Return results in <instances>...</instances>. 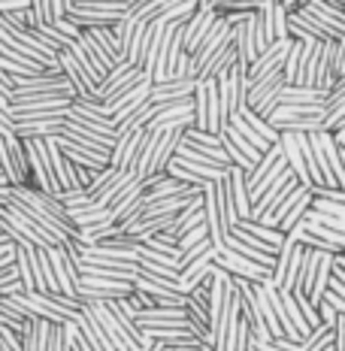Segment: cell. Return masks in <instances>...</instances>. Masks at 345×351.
I'll list each match as a JSON object with an SVG mask.
<instances>
[{
  "mask_svg": "<svg viewBox=\"0 0 345 351\" xmlns=\"http://www.w3.org/2000/svg\"><path fill=\"white\" fill-rule=\"evenodd\" d=\"M330 279H333V254L324 252V254H321V263H318V273H315L312 291H309V300L315 306L324 303V294L330 291Z\"/></svg>",
  "mask_w": 345,
  "mask_h": 351,
  "instance_id": "cell-22",
  "label": "cell"
},
{
  "mask_svg": "<svg viewBox=\"0 0 345 351\" xmlns=\"http://www.w3.org/2000/svg\"><path fill=\"white\" fill-rule=\"evenodd\" d=\"M160 25H164L160 19H155V21H143V19H136L134 36H130V46H128V61L134 64V67H143L145 52H149V46H152V40H155V34H158V27H160Z\"/></svg>",
  "mask_w": 345,
  "mask_h": 351,
  "instance_id": "cell-9",
  "label": "cell"
},
{
  "mask_svg": "<svg viewBox=\"0 0 345 351\" xmlns=\"http://www.w3.org/2000/svg\"><path fill=\"white\" fill-rule=\"evenodd\" d=\"M6 134H16V119H12L10 109L0 106V136H6Z\"/></svg>",
  "mask_w": 345,
  "mask_h": 351,
  "instance_id": "cell-39",
  "label": "cell"
},
{
  "mask_svg": "<svg viewBox=\"0 0 345 351\" xmlns=\"http://www.w3.org/2000/svg\"><path fill=\"white\" fill-rule=\"evenodd\" d=\"M333 263H336V267H340V269H342V273H345V252H340V254H333Z\"/></svg>",
  "mask_w": 345,
  "mask_h": 351,
  "instance_id": "cell-44",
  "label": "cell"
},
{
  "mask_svg": "<svg viewBox=\"0 0 345 351\" xmlns=\"http://www.w3.org/2000/svg\"><path fill=\"white\" fill-rule=\"evenodd\" d=\"M318 315H321V324H327V327H336V318H340V312H336L333 306H330L327 300H324V303L318 306Z\"/></svg>",
  "mask_w": 345,
  "mask_h": 351,
  "instance_id": "cell-38",
  "label": "cell"
},
{
  "mask_svg": "<svg viewBox=\"0 0 345 351\" xmlns=\"http://www.w3.org/2000/svg\"><path fill=\"white\" fill-rule=\"evenodd\" d=\"M76 167V179H79V188H88L94 182V176H97L100 170H94V167H79V164H73ZM106 170V167H104Z\"/></svg>",
  "mask_w": 345,
  "mask_h": 351,
  "instance_id": "cell-37",
  "label": "cell"
},
{
  "mask_svg": "<svg viewBox=\"0 0 345 351\" xmlns=\"http://www.w3.org/2000/svg\"><path fill=\"white\" fill-rule=\"evenodd\" d=\"M49 254H52V267H55V279H58V288H61V294L67 297H79V263L67 254V248L64 245H55L49 248Z\"/></svg>",
  "mask_w": 345,
  "mask_h": 351,
  "instance_id": "cell-7",
  "label": "cell"
},
{
  "mask_svg": "<svg viewBox=\"0 0 345 351\" xmlns=\"http://www.w3.org/2000/svg\"><path fill=\"white\" fill-rule=\"evenodd\" d=\"M149 3V0H134V3H130V10H139V6H145Z\"/></svg>",
  "mask_w": 345,
  "mask_h": 351,
  "instance_id": "cell-47",
  "label": "cell"
},
{
  "mask_svg": "<svg viewBox=\"0 0 345 351\" xmlns=\"http://www.w3.org/2000/svg\"><path fill=\"white\" fill-rule=\"evenodd\" d=\"M248 351H261V348H248Z\"/></svg>",
  "mask_w": 345,
  "mask_h": 351,
  "instance_id": "cell-50",
  "label": "cell"
},
{
  "mask_svg": "<svg viewBox=\"0 0 345 351\" xmlns=\"http://www.w3.org/2000/svg\"><path fill=\"white\" fill-rule=\"evenodd\" d=\"M194 128L209 130V82H197L194 91Z\"/></svg>",
  "mask_w": 345,
  "mask_h": 351,
  "instance_id": "cell-25",
  "label": "cell"
},
{
  "mask_svg": "<svg viewBox=\"0 0 345 351\" xmlns=\"http://www.w3.org/2000/svg\"><path fill=\"white\" fill-rule=\"evenodd\" d=\"M282 88H285L282 70L261 76L258 82L248 85V100H246L248 109H254L261 119H270V115L278 109V94H282Z\"/></svg>",
  "mask_w": 345,
  "mask_h": 351,
  "instance_id": "cell-2",
  "label": "cell"
},
{
  "mask_svg": "<svg viewBox=\"0 0 345 351\" xmlns=\"http://www.w3.org/2000/svg\"><path fill=\"white\" fill-rule=\"evenodd\" d=\"M215 258H218V248L212 245L209 252H203L197 261H191L188 267L179 273V288L185 291V294H191V288H194V285H200L212 273V267H215Z\"/></svg>",
  "mask_w": 345,
  "mask_h": 351,
  "instance_id": "cell-13",
  "label": "cell"
},
{
  "mask_svg": "<svg viewBox=\"0 0 345 351\" xmlns=\"http://www.w3.org/2000/svg\"><path fill=\"white\" fill-rule=\"evenodd\" d=\"M185 140L194 143V145H203V149H224L222 145V134H209V130H200V128H185Z\"/></svg>",
  "mask_w": 345,
  "mask_h": 351,
  "instance_id": "cell-33",
  "label": "cell"
},
{
  "mask_svg": "<svg viewBox=\"0 0 345 351\" xmlns=\"http://www.w3.org/2000/svg\"><path fill=\"white\" fill-rule=\"evenodd\" d=\"M0 351H10V348H6V346H3V339H0Z\"/></svg>",
  "mask_w": 345,
  "mask_h": 351,
  "instance_id": "cell-48",
  "label": "cell"
},
{
  "mask_svg": "<svg viewBox=\"0 0 345 351\" xmlns=\"http://www.w3.org/2000/svg\"><path fill=\"white\" fill-rule=\"evenodd\" d=\"M0 106H3V109H10V112H12V104H10V97H6L3 91H0Z\"/></svg>",
  "mask_w": 345,
  "mask_h": 351,
  "instance_id": "cell-45",
  "label": "cell"
},
{
  "mask_svg": "<svg viewBox=\"0 0 345 351\" xmlns=\"http://www.w3.org/2000/svg\"><path fill=\"white\" fill-rule=\"evenodd\" d=\"M64 121H67L64 115L16 121V136H21V140H46V136H61L64 134Z\"/></svg>",
  "mask_w": 345,
  "mask_h": 351,
  "instance_id": "cell-11",
  "label": "cell"
},
{
  "mask_svg": "<svg viewBox=\"0 0 345 351\" xmlns=\"http://www.w3.org/2000/svg\"><path fill=\"white\" fill-rule=\"evenodd\" d=\"M149 351H170V346H167V342H155Z\"/></svg>",
  "mask_w": 345,
  "mask_h": 351,
  "instance_id": "cell-46",
  "label": "cell"
},
{
  "mask_svg": "<svg viewBox=\"0 0 345 351\" xmlns=\"http://www.w3.org/2000/svg\"><path fill=\"white\" fill-rule=\"evenodd\" d=\"M297 185H300V182H297V176H294V170L288 167V170H285L282 176H278V179L273 182V185H270L267 191H263V194L258 197V200H254L252 215H248V218H252V221H258V218H263V215H267V212L273 209V206H278V203H282L285 197H288V194H291Z\"/></svg>",
  "mask_w": 345,
  "mask_h": 351,
  "instance_id": "cell-6",
  "label": "cell"
},
{
  "mask_svg": "<svg viewBox=\"0 0 345 351\" xmlns=\"http://www.w3.org/2000/svg\"><path fill=\"white\" fill-rule=\"evenodd\" d=\"M197 10H215V0H194Z\"/></svg>",
  "mask_w": 345,
  "mask_h": 351,
  "instance_id": "cell-42",
  "label": "cell"
},
{
  "mask_svg": "<svg viewBox=\"0 0 345 351\" xmlns=\"http://www.w3.org/2000/svg\"><path fill=\"white\" fill-rule=\"evenodd\" d=\"M215 267L227 269V273H230V276H239V279L258 282V285H261V282H267L270 276H273V269H270V267H261V263H254V261L242 258V254L230 252V248H222V252H218Z\"/></svg>",
  "mask_w": 345,
  "mask_h": 351,
  "instance_id": "cell-4",
  "label": "cell"
},
{
  "mask_svg": "<svg viewBox=\"0 0 345 351\" xmlns=\"http://www.w3.org/2000/svg\"><path fill=\"white\" fill-rule=\"evenodd\" d=\"M134 27H136V19L128 16V12H124L119 21H112V34H115V40H119L124 58H128V46H130V36H134Z\"/></svg>",
  "mask_w": 345,
  "mask_h": 351,
  "instance_id": "cell-32",
  "label": "cell"
},
{
  "mask_svg": "<svg viewBox=\"0 0 345 351\" xmlns=\"http://www.w3.org/2000/svg\"><path fill=\"white\" fill-rule=\"evenodd\" d=\"M34 248L36 245H16V273H19V282L25 288V294H34L36 288V273H34Z\"/></svg>",
  "mask_w": 345,
  "mask_h": 351,
  "instance_id": "cell-19",
  "label": "cell"
},
{
  "mask_svg": "<svg viewBox=\"0 0 345 351\" xmlns=\"http://www.w3.org/2000/svg\"><path fill=\"white\" fill-rule=\"evenodd\" d=\"M58 64H61L64 76L70 79V85L76 88V97H85V94H91V91H94L91 79L85 76V70L79 67V61H76V58H73L70 49H61V52H58Z\"/></svg>",
  "mask_w": 345,
  "mask_h": 351,
  "instance_id": "cell-17",
  "label": "cell"
},
{
  "mask_svg": "<svg viewBox=\"0 0 345 351\" xmlns=\"http://www.w3.org/2000/svg\"><path fill=\"white\" fill-rule=\"evenodd\" d=\"M76 327H79V333L88 339V346H91L94 351H115L112 346V339L106 336L104 330V324L97 321V315L91 312V306H82V312L76 315Z\"/></svg>",
  "mask_w": 345,
  "mask_h": 351,
  "instance_id": "cell-10",
  "label": "cell"
},
{
  "mask_svg": "<svg viewBox=\"0 0 345 351\" xmlns=\"http://www.w3.org/2000/svg\"><path fill=\"white\" fill-rule=\"evenodd\" d=\"M222 136H227V140H230L233 145H237V149H239V152H242V155H246L248 160H252V164H258V160L263 158V155H261V152H258V149H254V145H252V143H248V140H246V136H242V134H239V130H237V128H233V124H224Z\"/></svg>",
  "mask_w": 345,
  "mask_h": 351,
  "instance_id": "cell-29",
  "label": "cell"
},
{
  "mask_svg": "<svg viewBox=\"0 0 345 351\" xmlns=\"http://www.w3.org/2000/svg\"><path fill=\"white\" fill-rule=\"evenodd\" d=\"M303 258H306V245H303V243H297V248H294V258H291V263H288V273H285L282 291H294V288H297L300 269H303Z\"/></svg>",
  "mask_w": 345,
  "mask_h": 351,
  "instance_id": "cell-31",
  "label": "cell"
},
{
  "mask_svg": "<svg viewBox=\"0 0 345 351\" xmlns=\"http://www.w3.org/2000/svg\"><path fill=\"white\" fill-rule=\"evenodd\" d=\"M324 351H336V346H327V348H324Z\"/></svg>",
  "mask_w": 345,
  "mask_h": 351,
  "instance_id": "cell-49",
  "label": "cell"
},
{
  "mask_svg": "<svg viewBox=\"0 0 345 351\" xmlns=\"http://www.w3.org/2000/svg\"><path fill=\"white\" fill-rule=\"evenodd\" d=\"M0 91L6 94V97H12V91H16V76L6 70H0Z\"/></svg>",
  "mask_w": 345,
  "mask_h": 351,
  "instance_id": "cell-40",
  "label": "cell"
},
{
  "mask_svg": "<svg viewBox=\"0 0 345 351\" xmlns=\"http://www.w3.org/2000/svg\"><path fill=\"white\" fill-rule=\"evenodd\" d=\"M239 115H242V119H246L248 124H252L254 130H258V134L263 136V140H270V143H278V140H282V134H278V130H276V128H273V124H270L267 119H261V115L254 112V109H248V106H246Z\"/></svg>",
  "mask_w": 345,
  "mask_h": 351,
  "instance_id": "cell-28",
  "label": "cell"
},
{
  "mask_svg": "<svg viewBox=\"0 0 345 351\" xmlns=\"http://www.w3.org/2000/svg\"><path fill=\"white\" fill-rule=\"evenodd\" d=\"M49 351H67V321H52L49 330Z\"/></svg>",
  "mask_w": 345,
  "mask_h": 351,
  "instance_id": "cell-36",
  "label": "cell"
},
{
  "mask_svg": "<svg viewBox=\"0 0 345 351\" xmlns=\"http://www.w3.org/2000/svg\"><path fill=\"white\" fill-rule=\"evenodd\" d=\"M278 3H282L288 12H297V10H303V6L309 3V0H278Z\"/></svg>",
  "mask_w": 345,
  "mask_h": 351,
  "instance_id": "cell-41",
  "label": "cell"
},
{
  "mask_svg": "<svg viewBox=\"0 0 345 351\" xmlns=\"http://www.w3.org/2000/svg\"><path fill=\"white\" fill-rule=\"evenodd\" d=\"M294 300H297V306H300V312H303V318L309 321V327H318L321 324V315H318V306L312 303L309 297L303 294V291H291Z\"/></svg>",
  "mask_w": 345,
  "mask_h": 351,
  "instance_id": "cell-35",
  "label": "cell"
},
{
  "mask_svg": "<svg viewBox=\"0 0 345 351\" xmlns=\"http://www.w3.org/2000/svg\"><path fill=\"white\" fill-rule=\"evenodd\" d=\"M294 248H297V239H294V237H285V243H282V248H278V254H276L273 276H270L276 288H282L285 273H288V263H291V258H294Z\"/></svg>",
  "mask_w": 345,
  "mask_h": 351,
  "instance_id": "cell-26",
  "label": "cell"
},
{
  "mask_svg": "<svg viewBox=\"0 0 345 351\" xmlns=\"http://www.w3.org/2000/svg\"><path fill=\"white\" fill-rule=\"evenodd\" d=\"M282 152H285V160L294 170L300 185H309L312 188V179H309V170H306V158H303V149H300V134H282Z\"/></svg>",
  "mask_w": 345,
  "mask_h": 351,
  "instance_id": "cell-14",
  "label": "cell"
},
{
  "mask_svg": "<svg viewBox=\"0 0 345 351\" xmlns=\"http://www.w3.org/2000/svg\"><path fill=\"white\" fill-rule=\"evenodd\" d=\"M312 200H315L312 188H306V191H303V197H300V200H297V203H294V206H291V212H288V215L282 218V224H278V230H282V233H291L294 228H297V224H300V221H303V218H306V212L312 209Z\"/></svg>",
  "mask_w": 345,
  "mask_h": 351,
  "instance_id": "cell-24",
  "label": "cell"
},
{
  "mask_svg": "<svg viewBox=\"0 0 345 351\" xmlns=\"http://www.w3.org/2000/svg\"><path fill=\"white\" fill-rule=\"evenodd\" d=\"M55 143L61 145L64 155H67L73 164H79V167H94V170H104V167H109V158H106V155H97V152L79 149V145H73L67 136H55Z\"/></svg>",
  "mask_w": 345,
  "mask_h": 351,
  "instance_id": "cell-18",
  "label": "cell"
},
{
  "mask_svg": "<svg viewBox=\"0 0 345 351\" xmlns=\"http://www.w3.org/2000/svg\"><path fill=\"white\" fill-rule=\"evenodd\" d=\"M218 19H222V12H218V10H197L194 16L182 25V31H185V52L188 55H194L197 49H200V43L209 36V31L215 27Z\"/></svg>",
  "mask_w": 345,
  "mask_h": 351,
  "instance_id": "cell-8",
  "label": "cell"
},
{
  "mask_svg": "<svg viewBox=\"0 0 345 351\" xmlns=\"http://www.w3.org/2000/svg\"><path fill=\"white\" fill-rule=\"evenodd\" d=\"M203 212H206V228H209V239L212 245L222 252L224 248V239L230 228H227V218H224V209H222V200H218V191H215V182H209L203 188Z\"/></svg>",
  "mask_w": 345,
  "mask_h": 351,
  "instance_id": "cell-3",
  "label": "cell"
},
{
  "mask_svg": "<svg viewBox=\"0 0 345 351\" xmlns=\"http://www.w3.org/2000/svg\"><path fill=\"white\" fill-rule=\"evenodd\" d=\"M34 273H36V288H40V294H61L49 248H34Z\"/></svg>",
  "mask_w": 345,
  "mask_h": 351,
  "instance_id": "cell-15",
  "label": "cell"
},
{
  "mask_svg": "<svg viewBox=\"0 0 345 351\" xmlns=\"http://www.w3.org/2000/svg\"><path fill=\"white\" fill-rule=\"evenodd\" d=\"M12 248H16V243H6V245H0V261H3L6 254H12Z\"/></svg>",
  "mask_w": 345,
  "mask_h": 351,
  "instance_id": "cell-43",
  "label": "cell"
},
{
  "mask_svg": "<svg viewBox=\"0 0 345 351\" xmlns=\"http://www.w3.org/2000/svg\"><path fill=\"white\" fill-rule=\"evenodd\" d=\"M291 46H294V36H288V40H276L273 46L267 49V52H261L258 58L252 61V67H248V85L252 82H258L261 76H267V73H276V70H282L285 67V61H288V52H291Z\"/></svg>",
  "mask_w": 345,
  "mask_h": 351,
  "instance_id": "cell-5",
  "label": "cell"
},
{
  "mask_svg": "<svg viewBox=\"0 0 345 351\" xmlns=\"http://www.w3.org/2000/svg\"><path fill=\"white\" fill-rule=\"evenodd\" d=\"M197 12V3L194 0H179L176 6H170V10L164 12V16H158V19H164V21H188L191 16Z\"/></svg>",
  "mask_w": 345,
  "mask_h": 351,
  "instance_id": "cell-34",
  "label": "cell"
},
{
  "mask_svg": "<svg viewBox=\"0 0 345 351\" xmlns=\"http://www.w3.org/2000/svg\"><path fill=\"white\" fill-rule=\"evenodd\" d=\"M194 91H197V79H170V82L152 85L149 100L152 104H173V100L194 97Z\"/></svg>",
  "mask_w": 345,
  "mask_h": 351,
  "instance_id": "cell-12",
  "label": "cell"
},
{
  "mask_svg": "<svg viewBox=\"0 0 345 351\" xmlns=\"http://www.w3.org/2000/svg\"><path fill=\"white\" fill-rule=\"evenodd\" d=\"M233 228H239V230H246L248 237H254V239H261V243H267V245H273L276 252L282 248L285 243V233L278 230V228H267V224H261V221H252V218H239Z\"/></svg>",
  "mask_w": 345,
  "mask_h": 351,
  "instance_id": "cell-21",
  "label": "cell"
},
{
  "mask_svg": "<svg viewBox=\"0 0 345 351\" xmlns=\"http://www.w3.org/2000/svg\"><path fill=\"white\" fill-rule=\"evenodd\" d=\"M227 124H233V128H237V130H239V134H242V136H246V140H248V143H252V145H254V149H258V152H261V155H263V152H267V149H270V145H273V143H270V140H263V136H261V134H258V130H254V128H252V124H248L246 119H242V115H239V112H237V115H230V121H227Z\"/></svg>",
  "mask_w": 345,
  "mask_h": 351,
  "instance_id": "cell-27",
  "label": "cell"
},
{
  "mask_svg": "<svg viewBox=\"0 0 345 351\" xmlns=\"http://www.w3.org/2000/svg\"><path fill=\"white\" fill-rule=\"evenodd\" d=\"M261 16H263V27H267L270 40H288V10H285L278 0H270V3L261 6Z\"/></svg>",
  "mask_w": 345,
  "mask_h": 351,
  "instance_id": "cell-16",
  "label": "cell"
},
{
  "mask_svg": "<svg viewBox=\"0 0 345 351\" xmlns=\"http://www.w3.org/2000/svg\"><path fill=\"white\" fill-rule=\"evenodd\" d=\"M330 91L321 88H309V85H285L278 94V106L282 104H324Z\"/></svg>",
  "mask_w": 345,
  "mask_h": 351,
  "instance_id": "cell-20",
  "label": "cell"
},
{
  "mask_svg": "<svg viewBox=\"0 0 345 351\" xmlns=\"http://www.w3.org/2000/svg\"><path fill=\"white\" fill-rule=\"evenodd\" d=\"M0 170L12 188L31 185V164H27V149L25 140L16 134L0 136Z\"/></svg>",
  "mask_w": 345,
  "mask_h": 351,
  "instance_id": "cell-1",
  "label": "cell"
},
{
  "mask_svg": "<svg viewBox=\"0 0 345 351\" xmlns=\"http://www.w3.org/2000/svg\"><path fill=\"white\" fill-rule=\"evenodd\" d=\"M278 291H282V288H278ZM282 300H285V309H288V315H291V321H294V327H297V333L306 339V336L312 333V327H309V321L303 318V312H300L297 300H294L291 291H282Z\"/></svg>",
  "mask_w": 345,
  "mask_h": 351,
  "instance_id": "cell-30",
  "label": "cell"
},
{
  "mask_svg": "<svg viewBox=\"0 0 345 351\" xmlns=\"http://www.w3.org/2000/svg\"><path fill=\"white\" fill-rule=\"evenodd\" d=\"M321 248H309L306 245V258H303V269H300V279H297V288L294 291H303L309 297L312 291V282H315V273H318V263H321Z\"/></svg>",
  "mask_w": 345,
  "mask_h": 351,
  "instance_id": "cell-23",
  "label": "cell"
}]
</instances>
